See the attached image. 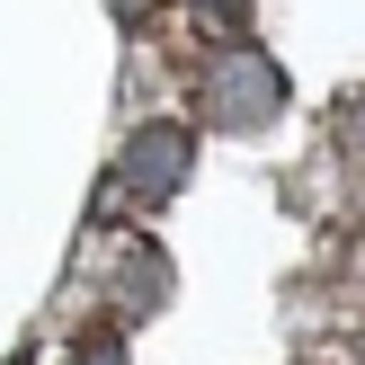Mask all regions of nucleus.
I'll return each mask as SVG.
<instances>
[{"label":"nucleus","instance_id":"f257e3e1","mask_svg":"<svg viewBox=\"0 0 365 365\" xmlns=\"http://www.w3.org/2000/svg\"><path fill=\"white\" fill-rule=\"evenodd\" d=\"M285 63L267 45H223L205 63V89H196V107H205L214 134H267V125L285 116Z\"/></svg>","mask_w":365,"mask_h":365},{"label":"nucleus","instance_id":"f03ea898","mask_svg":"<svg viewBox=\"0 0 365 365\" xmlns=\"http://www.w3.org/2000/svg\"><path fill=\"white\" fill-rule=\"evenodd\" d=\"M187 170H196V134H187V125H170V116L134 125L125 152H116V187L134 196V205H170V196L187 187Z\"/></svg>","mask_w":365,"mask_h":365},{"label":"nucleus","instance_id":"7ed1b4c3","mask_svg":"<svg viewBox=\"0 0 365 365\" xmlns=\"http://www.w3.org/2000/svg\"><path fill=\"white\" fill-rule=\"evenodd\" d=\"M81 365H125V339H89V348H81Z\"/></svg>","mask_w":365,"mask_h":365},{"label":"nucleus","instance_id":"20e7f679","mask_svg":"<svg viewBox=\"0 0 365 365\" xmlns=\"http://www.w3.org/2000/svg\"><path fill=\"white\" fill-rule=\"evenodd\" d=\"M196 9H205V18H223V27H232V18H250V0H196Z\"/></svg>","mask_w":365,"mask_h":365}]
</instances>
